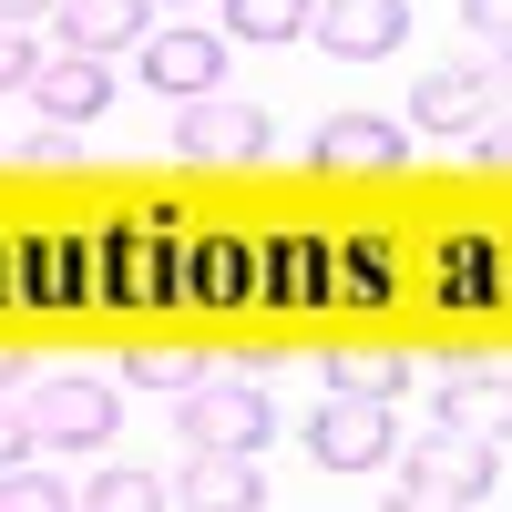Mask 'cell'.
<instances>
[{"label": "cell", "instance_id": "cell-8", "mask_svg": "<svg viewBox=\"0 0 512 512\" xmlns=\"http://www.w3.org/2000/svg\"><path fill=\"white\" fill-rule=\"evenodd\" d=\"M164 502H175V512H256L267 482H256L246 451H185V472L164 482Z\"/></svg>", "mask_w": 512, "mask_h": 512}, {"label": "cell", "instance_id": "cell-28", "mask_svg": "<svg viewBox=\"0 0 512 512\" xmlns=\"http://www.w3.org/2000/svg\"><path fill=\"white\" fill-rule=\"evenodd\" d=\"M21 390V349H11V338H0V400H11Z\"/></svg>", "mask_w": 512, "mask_h": 512}, {"label": "cell", "instance_id": "cell-21", "mask_svg": "<svg viewBox=\"0 0 512 512\" xmlns=\"http://www.w3.org/2000/svg\"><path fill=\"white\" fill-rule=\"evenodd\" d=\"M195 256H205V297H246V287H256L246 246H226V236H216V246H195Z\"/></svg>", "mask_w": 512, "mask_h": 512}, {"label": "cell", "instance_id": "cell-13", "mask_svg": "<svg viewBox=\"0 0 512 512\" xmlns=\"http://www.w3.org/2000/svg\"><path fill=\"white\" fill-rule=\"evenodd\" d=\"M492 103H502V82H492V72H431V82L410 93V113L431 123V134H472Z\"/></svg>", "mask_w": 512, "mask_h": 512}, {"label": "cell", "instance_id": "cell-18", "mask_svg": "<svg viewBox=\"0 0 512 512\" xmlns=\"http://www.w3.org/2000/svg\"><path fill=\"white\" fill-rule=\"evenodd\" d=\"M0 512H72V482H52V472H31V461H11V472H0Z\"/></svg>", "mask_w": 512, "mask_h": 512}, {"label": "cell", "instance_id": "cell-11", "mask_svg": "<svg viewBox=\"0 0 512 512\" xmlns=\"http://www.w3.org/2000/svg\"><path fill=\"white\" fill-rule=\"evenodd\" d=\"M441 420H461V431H502V420H512L502 349H461V359L441 369Z\"/></svg>", "mask_w": 512, "mask_h": 512}, {"label": "cell", "instance_id": "cell-27", "mask_svg": "<svg viewBox=\"0 0 512 512\" xmlns=\"http://www.w3.org/2000/svg\"><path fill=\"white\" fill-rule=\"evenodd\" d=\"M379 512H472V502H461V492H420V482H410L400 502H379Z\"/></svg>", "mask_w": 512, "mask_h": 512}, {"label": "cell", "instance_id": "cell-25", "mask_svg": "<svg viewBox=\"0 0 512 512\" xmlns=\"http://www.w3.org/2000/svg\"><path fill=\"white\" fill-rule=\"evenodd\" d=\"M472 164H482V175H502V164H512V123H502V103L472 123Z\"/></svg>", "mask_w": 512, "mask_h": 512}, {"label": "cell", "instance_id": "cell-16", "mask_svg": "<svg viewBox=\"0 0 512 512\" xmlns=\"http://www.w3.org/2000/svg\"><path fill=\"white\" fill-rule=\"evenodd\" d=\"M308 11H318V0H226L236 41H297V31H308Z\"/></svg>", "mask_w": 512, "mask_h": 512}, {"label": "cell", "instance_id": "cell-6", "mask_svg": "<svg viewBox=\"0 0 512 512\" xmlns=\"http://www.w3.org/2000/svg\"><path fill=\"white\" fill-rule=\"evenodd\" d=\"M308 31H318V52H338V62H390L410 41V11H400V0H318Z\"/></svg>", "mask_w": 512, "mask_h": 512}, {"label": "cell", "instance_id": "cell-3", "mask_svg": "<svg viewBox=\"0 0 512 512\" xmlns=\"http://www.w3.org/2000/svg\"><path fill=\"white\" fill-rule=\"evenodd\" d=\"M410 482H420V492H461V502L502 492V431H461V420H431V431L410 441Z\"/></svg>", "mask_w": 512, "mask_h": 512}, {"label": "cell", "instance_id": "cell-15", "mask_svg": "<svg viewBox=\"0 0 512 512\" xmlns=\"http://www.w3.org/2000/svg\"><path fill=\"white\" fill-rule=\"evenodd\" d=\"M328 390L338 400H400V359L390 349H338L328 359Z\"/></svg>", "mask_w": 512, "mask_h": 512}, {"label": "cell", "instance_id": "cell-5", "mask_svg": "<svg viewBox=\"0 0 512 512\" xmlns=\"http://www.w3.org/2000/svg\"><path fill=\"white\" fill-rule=\"evenodd\" d=\"M390 441H400L390 400H338V390H328V410L308 420V461H318V472H379Z\"/></svg>", "mask_w": 512, "mask_h": 512}, {"label": "cell", "instance_id": "cell-1", "mask_svg": "<svg viewBox=\"0 0 512 512\" xmlns=\"http://www.w3.org/2000/svg\"><path fill=\"white\" fill-rule=\"evenodd\" d=\"M175 154L185 164H256L267 154V103H246V93H185L175 103Z\"/></svg>", "mask_w": 512, "mask_h": 512}, {"label": "cell", "instance_id": "cell-20", "mask_svg": "<svg viewBox=\"0 0 512 512\" xmlns=\"http://www.w3.org/2000/svg\"><path fill=\"white\" fill-rule=\"evenodd\" d=\"M21 164H41V175H82V134H72V123H41V134H21Z\"/></svg>", "mask_w": 512, "mask_h": 512}, {"label": "cell", "instance_id": "cell-26", "mask_svg": "<svg viewBox=\"0 0 512 512\" xmlns=\"http://www.w3.org/2000/svg\"><path fill=\"white\" fill-rule=\"evenodd\" d=\"M11 461H31V410L0 400V472H11Z\"/></svg>", "mask_w": 512, "mask_h": 512}, {"label": "cell", "instance_id": "cell-29", "mask_svg": "<svg viewBox=\"0 0 512 512\" xmlns=\"http://www.w3.org/2000/svg\"><path fill=\"white\" fill-rule=\"evenodd\" d=\"M41 11H52V0H0V21H41Z\"/></svg>", "mask_w": 512, "mask_h": 512}, {"label": "cell", "instance_id": "cell-7", "mask_svg": "<svg viewBox=\"0 0 512 512\" xmlns=\"http://www.w3.org/2000/svg\"><path fill=\"white\" fill-rule=\"evenodd\" d=\"M308 164H328V175H400V123L390 113H328L308 134Z\"/></svg>", "mask_w": 512, "mask_h": 512}, {"label": "cell", "instance_id": "cell-22", "mask_svg": "<svg viewBox=\"0 0 512 512\" xmlns=\"http://www.w3.org/2000/svg\"><path fill=\"white\" fill-rule=\"evenodd\" d=\"M31 21H0V93H21V82H31Z\"/></svg>", "mask_w": 512, "mask_h": 512}, {"label": "cell", "instance_id": "cell-12", "mask_svg": "<svg viewBox=\"0 0 512 512\" xmlns=\"http://www.w3.org/2000/svg\"><path fill=\"white\" fill-rule=\"evenodd\" d=\"M144 11H154V0H62V52H123V41H144Z\"/></svg>", "mask_w": 512, "mask_h": 512}, {"label": "cell", "instance_id": "cell-4", "mask_svg": "<svg viewBox=\"0 0 512 512\" xmlns=\"http://www.w3.org/2000/svg\"><path fill=\"white\" fill-rule=\"evenodd\" d=\"M113 431H123V420H113V390H103V379L62 369V379H41V390H31V451H103Z\"/></svg>", "mask_w": 512, "mask_h": 512}, {"label": "cell", "instance_id": "cell-2", "mask_svg": "<svg viewBox=\"0 0 512 512\" xmlns=\"http://www.w3.org/2000/svg\"><path fill=\"white\" fill-rule=\"evenodd\" d=\"M267 431H277V410H267L256 379L216 369V379H195V390H185V441H195V451H246V461H256Z\"/></svg>", "mask_w": 512, "mask_h": 512}, {"label": "cell", "instance_id": "cell-10", "mask_svg": "<svg viewBox=\"0 0 512 512\" xmlns=\"http://www.w3.org/2000/svg\"><path fill=\"white\" fill-rule=\"evenodd\" d=\"M134 52H144V82H154V93H175V103L226 82V41H216V31H144Z\"/></svg>", "mask_w": 512, "mask_h": 512}, {"label": "cell", "instance_id": "cell-19", "mask_svg": "<svg viewBox=\"0 0 512 512\" xmlns=\"http://www.w3.org/2000/svg\"><path fill=\"white\" fill-rule=\"evenodd\" d=\"M441 287L461 297V308H472V297H492V287H502V267H492V246H472V236H461V246H451V267H441Z\"/></svg>", "mask_w": 512, "mask_h": 512}, {"label": "cell", "instance_id": "cell-24", "mask_svg": "<svg viewBox=\"0 0 512 512\" xmlns=\"http://www.w3.org/2000/svg\"><path fill=\"white\" fill-rule=\"evenodd\" d=\"M349 256H359V267L338 277V287H349V297H390V267H379V256H390V246H379V236H359Z\"/></svg>", "mask_w": 512, "mask_h": 512}, {"label": "cell", "instance_id": "cell-9", "mask_svg": "<svg viewBox=\"0 0 512 512\" xmlns=\"http://www.w3.org/2000/svg\"><path fill=\"white\" fill-rule=\"evenodd\" d=\"M21 93H31L41 113H52V123H72V134H82V123H93V113L113 103V72H103L93 52H41Z\"/></svg>", "mask_w": 512, "mask_h": 512}, {"label": "cell", "instance_id": "cell-30", "mask_svg": "<svg viewBox=\"0 0 512 512\" xmlns=\"http://www.w3.org/2000/svg\"><path fill=\"white\" fill-rule=\"evenodd\" d=\"M256 512H267V502H256Z\"/></svg>", "mask_w": 512, "mask_h": 512}, {"label": "cell", "instance_id": "cell-14", "mask_svg": "<svg viewBox=\"0 0 512 512\" xmlns=\"http://www.w3.org/2000/svg\"><path fill=\"white\" fill-rule=\"evenodd\" d=\"M123 379H134V390H195L205 359L175 349V338H134V349H123Z\"/></svg>", "mask_w": 512, "mask_h": 512}, {"label": "cell", "instance_id": "cell-17", "mask_svg": "<svg viewBox=\"0 0 512 512\" xmlns=\"http://www.w3.org/2000/svg\"><path fill=\"white\" fill-rule=\"evenodd\" d=\"M72 512H175V502H164V482H154V472H103Z\"/></svg>", "mask_w": 512, "mask_h": 512}, {"label": "cell", "instance_id": "cell-23", "mask_svg": "<svg viewBox=\"0 0 512 512\" xmlns=\"http://www.w3.org/2000/svg\"><path fill=\"white\" fill-rule=\"evenodd\" d=\"M461 31H472L482 52H502L512 41V0H461Z\"/></svg>", "mask_w": 512, "mask_h": 512}]
</instances>
